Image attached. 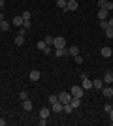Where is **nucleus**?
Masks as SVG:
<instances>
[{
    "label": "nucleus",
    "mask_w": 113,
    "mask_h": 126,
    "mask_svg": "<svg viewBox=\"0 0 113 126\" xmlns=\"http://www.w3.org/2000/svg\"><path fill=\"white\" fill-rule=\"evenodd\" d=\"M66 2H68V0H57V6H59L60 10H64V11H66Z\"/></svg>",
    "instance_id": "nucleus-21"
},
{
    "label": "nucleus",
    "mask_w": 113,
    "mask_h": 126,
    "mask_svg": "<svg viewBox=\"0 0 113 126\" xmlns=\"http://www.w3.org/2000/svg\"><path fill=\"white\" fill-rule=\"evenodd\" d=\"M70 104H72V107H74V109H77V107L81 105V98H72Z\"/></svg>",
    "instance_id": "nucleus-17"
},
{
    "label": "nucleus",
    "mask_w": 113,
    "mask_h": 126,
    "mask_svg": "<svg viewBox=\"0 0 113 126\" xmlns=\"http://www.w3.org/2000/svg\"><path fill=\"white\" fill-rule=\"evenodd\" d=\"M23 26H25V28L28 30V28H30V21H23Z\"/></svg>",
    "instance_id": "nucleus-34"
},
{
    "label": "nucleus",
    "mask_w": 113,
    "mask_h": 126,
    "mask_svg": "<svg viewBox=\"0 0 113 126\" xmlns=\"http://www.w3.org/2000/svg\"><path fill=\"white\" fill-rule=\"evenodd\" d=\"M100 53H102V57L104 58H109L113 55V51H111V47H108V45H104L102 49H100Z\"/></svg>",
    "instance_id": "nucleus-7"
},
{
    "label": "nucleus",
    "mask_w": 113,
    "mask_h": 126,
    "mask_svg": "<svg viewBox=\"0 0 113 126\" xmlns=\"http://www.w3.org/2000/svg\"><path fill=\"white\" fill-rule=\"evenodd\" d=\"M74 60L77 64H83V57H81V55H77V57H74Z\"/></svg>",
    "instance_id": "nucleus-30"
},
{
    "label": "nucleus",
    "mask_w": 113,
    "mask_h": 126,
    "mask_svg": "<svg viewBox=\"0 0 113 126\" xmlns=\"http://www.w3.org/2000/svg\"><path fill=\"white\" fill-rule=\"evenodd\" d=\"M108 23H109V26H113V17H108Z\"/></svg>",
    "instance_id": "nucleus-38"
},
{
    "label": "nucleus",
    "mask_w": 113,
    "mask_h": 126,
    "mask_svg": "<svg viewBox=\"0 0 113 126\" xmlns=\"http://www.w3.org/2000/svg\"><path fill=\"white\" fill-rule=\"evenodd\" d=\"M19 98H21V100H27V98H28V92H27V90H21Z\"/></svg>",
    "instance_id": "nucleus-29"
},
{
    "label": "nucleus",
    "mask_w": 113,
    "mask_h": 126,
    "mask_svg": "<svg viewBox=\"0 0 113 126\" xmlns=\"http://www.w3.org/2000/svg\"><path fill=\"white\" fill-rule=\"evenodd\" d=\"M11 23H13L15 26H19V28H21V26H23V17H21V15H15L13 19H11Z\"/></svg>",
    "instance_id": "nucleus-15"
},
{
    "label": "nucleus",
    "mask_w": 113,
    "mask_h": 126,
    "mask_svg": "<svg viewBox=\"0 0 113 126\" xmlns=\"http://www.w3.org/2000/svg\"><path fill=\"white\" fill-rule=\"evenodd\" d=\"M21 17H23V21H30V17H32V13H30V11H23V13H21Z\"/></svg>",
    "instance_id": "nucleus-20"
},
{
    "label": "nucleus",
    "mask_w": 113,
    "mask_h": 126,
    "mask_svg": "<svg viewBox=\"0 0 113 126\" xmlns=\"http://www.w3.org/2000/svg\"><path fill=\"white\" fill-rule=\"evenodd\" d=\"M19 34H21V36H25V34H27V28H25V26H21V28H19Z\"/></svg>",
    "instance_id": "nucleus-33"
},
{
    "label": "nucleus",
    "mask_w": 113,
    "mask_h": 126,
    "mask_svg": "<svg viewBox=\"0 0 113 126\" xmlns=\"http://www.w3.org/2000/svg\"><path fill=\"white\" fill-rule=\"evenodd\" d=\"M102 81L106 85H111V81H113V77H111V72H106V74L102 75Z\"/></svg>",
    "instance_id": "nucleus-13"
},
{
    "label": "nucleus",
    "mask_w": 113,
    "mask_h": 126,
    "mask_svg": "<svg viewBox=\"0 0 113 126\" xmlns=\"http://www.w3.org/2000/svg\"><path fill=\"white\" fill-rule=\"evenodd\" d=\"M36 47H38V49H40V51H43V49L47 47V43L43 42V40H40V42H38V43H36Z\"/></svg>",
    "instance_id": "nucleus-22"
},
{
    "label": "nucleus",
    "mask_w": 113,
    "mask_h": 126,
    "mask_svg": "<svg viewBox=\"0 0 113 126\" xmlns=\"http://www.w3.org/2000/svg\"><path fill=\"white\" fill-rule=\"evenodd\" d=\"M108 17H109V11H108V10H104V8H98V19H100V21H106Z\"/></svg>",
    "instance_id": "nucleus-6"
},
{
    "label": "nucleus",
    "mask_w": 113,
    "mask_h": 126,
    "mask_svg": "<svg viewBox=\"0 0 113 126\" xmlns=\"http://www.w3.org/2000/svg\"><path fill=\"white\" fill-rule=\"evenodd\" d=\"M51 51H53V49L49 47V45H47V47H45V49H43V53H45V55H49V53H51Z\"/></svg>",
    "instance_id": "nucleus-36"
},
{
    "label": "nucleus",
    "mask_w": 113,
    "mask_h": 126,
    "mask_svg": "<svg viewBox=\"0 0 113 126\" xmlns=\"http://www.w3.org/2000/svg\"><path fill=\"white\" fill-rule=\"evenodd\" d=\"M106 6V0H98V8H104Z\"/></svg>",
    "instance_id": "nucleus-35"
},
{
    "label": "nucleus",
    "mask_w": 113,
    "mask_h": 126,
    "mask_svg": "<svg viewBox=\"0 0 113 126\" xmlns=\"http://www.w3.org/2000/svg\"><path fill=\"white\" fill-rule=\"evenodd\" d=\"M23 43H25V36L17 34V36H15V45H23Z\"/></svg>",
    "instance_id": "nucleus-18"
},
{
    "label": "nucleus",
    "mask_w": 113,
    "mask_h": 126,
    "mask_svg": "<svg viewBox=\"0 0 113 126\" xmlns=\"http://www.w3.org/2000/svg\"><path fill=\"white\" fill-rule=\"evenodd\" d=\"M51 115V107H42L40 109V119H49Z\"/></svg>",
    "instance_id": "nucleus-8"
},
{
    "label": "nucleus",
    "mask_w": 113,
    "mask_h": 126,
    "mask_svg": "<svg viewBox=\"0 0 113 126\" xmlns=\"http://www.w3.org/2000/svg\"><path fill=\"white\" fill-rule=\"evenodd\" d=\"M108 115H109V121H111V124H113V109H111V111H109Z\"/></svg>",
    "instance_id": "nucleus-37"
},
{
    "label": "nucleus",
    "mask_w": 113,
    "mask_h": 126,
    "mask_svg": "<svg viewBox=\"0 0 113 126\" xmlns=\"http://www.w3.org/2000/svg\"><path fill=\"white\" fill-rule=\"evenodd\" d=\"M72 98H83V94H85V90H83V87L81 85H74L72 87Z\"/></svg>",
    "instance_id": "nucleus-2"
},
{
    "label": "nucleus",
    "mask_w": 113,
    "mask_h": 126,
    "mask_svg": "<svg viewBox=\"0 0 113 126\" xmlns=\"http://www.w3.org/2000/svg\"><path fill=\"white\" fill-rule=\"evenodd\" d=\"M102 94L106 96V98H111V96H113V87H111V85L104 87V89H102Z\"/></svg>",
    "instance_id": "nucleus-9"
},
{
    "label": "nucleus",
    "mask_w": 113,
    "mask_h": 126,
    "mask_svg": "<svg viewBox=\"0 0 113 126\" xmlns=\"http://www.w3.org/2000/svg\"><path fill=\"white\" fill-rule=\"evenodd\" d=\"M6 17H4V13H2V11H0V21H4Z\"/></svg>",
    "instance_id": "nucleus-40"
},
{
    "label": "nucleus",
    "mask_w": 113,
    "mask_h": 126,
    "mask_svg": "<svg viewBox=\"0 0 113 126\" xmlns=\"http://www.w3.org/2000/svg\"><path fill=\"white\" fill-rule=\"evenodd\" d=\"M28 77H30V81H38V79L42 77V74H40L38 70H32V72L28 74Z\"/></svg>",
    "instance_id": "nucleus-12"
},
{
    "label": "nucleus",
    "mask_w": 113,
    "mask_h": 126,
    "mask_svg": "<svg viewBox=\"0 0 113 126\" xmlns=\"http://www.w3.org/2000/svg\"><path fill=\"white\" fill-rule=\"evenodd\" d=\"M43 42L47 43V45H53V42H55V38H53V36H45V40H43Z\"/></svg>",
    "instance_id": "nucleus-24"
},
{
    "label": "nucleus",
    "mask_w": 113,
    "mask_h": 126,
    "mask_svg": "<svg viewBox=\"0 0 113 126\" xmlns=\"http://www.w3.org/2000/svg\"><path fill=\"white\" fill-rule=\"evenodd\" d=\"M77 8H79L77 0H68V2H66V11H75Z\"/></svg>",
    "instance_id": "nucleus-4"
},
{
    "label": "nucleus",
    "mask_w": 113,
    "mask_h": 126,
    "mask_svg": "<svg viewBox=\"0 0 113 126\" xmlns=\"http://www.w3.org/2000/svg\"><path fill=\"white\" fill-rule=\"evenodd\" d=\"M66 45H68V43H66V38L64 36H57V38H55V42H53V47L55 49H66Z\"/></svg>",
    "instance_id": "nucleus-1"
},
{
    "label": "nucleus",
    "mask_w": 113,
    "mask_h": 126,
    "mask_svg": "<svg viewBox=\"0 0 113 126\" xmlns=\"http://www.w3.org/2000/svg\"><path fill=\"white\" fill-rule=\"evenodd\" d=\"M62 109H64V104H60V102L51 104V113H62Z\"/></svg>",
    "instance_id": "nucleus-5"
},
{
    "label": "nucleus",
    "mask_w": 113,
    "mask_h": 126,
    "mask_svg": "<svg viewBox=\"0 0 113 126\" xmlns=\"http://www.w3.org/2000/svg\"><path fill=\"white\" fill-rule=\"evenodd\" d=\"M55 102H59V96H57V94H51V96H49V104H55Z\"/></svg>",
    "instance_id": "nucleus-27"
},
{
    "label": "nucleus",
    "mask_w": 113,
    "mask_h": 126,
    "mask_svg": "<svg viewBox=\"0 0 113 126\" xmlns=\"http://www.w3.org/2000/svg\"><path fill=\"white\" fill-rule=\"evenodd\" d=\"M64 113H72V111H74V107H72V104H64Z\"/></svg>",
    "instance_id": "nucleus-23"
},
{
    "label": "nucleus",
    "mask_w": 113,
    "mask_h": 126,
    "mask_svg": "<svg viewBox=\"0 0 113 126\" xmlns=\"http://www.w3.org/2000/svg\"><path fill=\"white\" fill-rule=\"evenodd\" d=\"M104 10L111 11V10H113V2H109V0H106V6H104Z\"/></svg>",
    "instance_id": "nucleus-25"
},
{
    "label": "nucleus",
    "mask_w": 113,
    "mask_h": 126,
    "mask_svg": "<svg viewBox=\"0 0 113 126\" xmlns=\"http://www.w3.org/2000/svg\"><path fill=\"white\" fill-rule=\"evenodd\" d=\"M104 109H106V113H109V111H111V109H113V105H109V104H106V105H104Z\"/></svg>",
    "instance_id": "nucleus-31"
},
{
    "label": "nucleus",
    "mask_w": 113,
    "mask_h": 126,
    "mask_svg": "<svg viewBox=\"0 0 113 126\" xmlns=\"http://www.w3.org/2000/svg\"><path fill=\"white\" fill-rule=\"evenodd\" d=\"M68 55H70V57H77V55H79V47H77V45H70V47H68Z\"/></svg>",
    "instance_id": "nucleus-11"
},
{
    "label": "nucleus",
    "mask_w": 113,
    "mask_h": 126,
    "mask_svg": "<svg viewBox=\"0 0 113 126\" xmlns=\"http://www.w3.org/2000/svg\"><path fill=\"white\" fill-rule=\"evenodd\" d=\"M0 30H2V32H8V30H10V23L6 21V19H4V21H0Z\"/></svg>",
    "instance_id": "nucleus-16"
},
{
    "label": "nucleus",
    "mask_w": 113,
    "mask_h": 126,
    "mask_svg": "<svg viewBox=\"0 0 113 126\" xmlns=\"http://www.w3.org/2000/svg\"><path fill=\"white\" fill-rule=\"evenodd\" d=\"M38 124H40V126H45V124H47V119H40V121H38Z\"/></svg>",
    "instance_id": "nucleus-32"
},
{
    "label": "nucleus",
    "mask_w": 113,
    "mask_h": 126,
    "mask_svg": "<svg viewBox=\"0 0 113 126\" xmlns=\"http://www.w3.org/2000/svg\"><path fill=\"white\" fill-rule=\"evenodd\" d=\"M106 36H108V38H113V26H108V28H106Z\"/></svg>",
    "instance_id": "nucleus-26"
},
{
    "label": "nucleus",
    "mask_w": 113,
    "mask_h": 126,
    "mask_svg": "<svg viewBox=\"0 0 113 126\" xmlns=\"http://www.w3.org/2000/svg\"><path fill=\"white\" fill-rule=\"evenodd\" d=\"M111 77H113V70H111ZM111 85H113V81H111Z\"/></svg>",
    "instance_id": "nucleus-42"
},
{
    "label": "nucleus",
    "mask_w": 113,
    "mask_h": 126,
    "mask_svg": "<svg viewBox=\"0 0 113 126\" xmlns=\"http://www.w3.org/2000/svg\"><path fill=\"white\" fill-rule=\"evenodd\" d=\"M108 26H109L108 19H106V21H100V28H102V30H106V28H108Z\"/></svg>",
    "instance_id": "nucleus-28"
},
{
    "label": "nucleus",
    "mask_w": 113,
    "mask_h": 126,
    "mask_svg": "<svg viewBox=\"0 0 113 126\" xmlns=\"http://www.w3.org/2000/svg\"><path fill=\"white\" fill-rule=\"evenodd\" d=\"M70 100H72V94H70V92H66V90L59 92V102H60V104H70Z\"/></svg>",
    "instance_id": "nucleus-3"
},
{
    "label": "nucleus",
    "mask_w": 113,
    "mask_h": 126,
    "mask_svg": "<svg viewBox=\"0 0 113 126\" xmlns=\"http://www.w3.org/2000/svg\"><path fill=\"white\" fill-rule=\"evenodd\" d=\"M0 126H6V121H4V119H0Z\"/></svg>",
    "instance_id": "nucleus-39"
},
{
    "label": "nucleus",
    "mask_w": 113,
    "mask_h": 126,
    "mask_svg": "<svg viewBox=\"0 0 113 126\" xmlns=\"http://www.w3.org/2000/svg\"><path fill=\"white\" fill-rule=\"evenodd\" d=\"M111 98H113V96H111Z\"/></svg>",
    "instance_id": "nucleus-43"
},
{
    "label": "nucleus",
    "mask_w": 113,
    "mask_h": 126,
    "mask_svg": "<svg viewBox=\"0 0 113 126\" xmlns=\"http://www.w3.org/2000/svg\"><path fill=\"white\" fill-rule=\"evenodd\" d=\"M4 4H6L4 0H0V8H4Z\"/></svg>",
    "instance_id": "nucleus-41"
},
{
    "label": "nucleus",
    "mask_w": 113,
    "mask_h": 126,
    "mask_svg": "<svg viewBox=\"0 0 113 126\" xmlns=\"http://www.w3.org/2000/svg\"><path fill=\"white\" fill-rule=\"evenodd\" d=\"M23 109L27 111V113H28V111H32V102L28 100V98H27V100H23Z\"/></svg>",
    "instance_id": "nucleus-14"
},
{
    "label": "nucleus",
    "mask_w": 113,
    "mask_h": 126,
    "mask_svg": "<svg viewBox=\"0 0 113 126\" xmlns=\"http://www.w3.org/2000/svg\"><path fill=\"white\" fill-rule=\"evenodd\" d=\"M92 89L102 90L104 89V81H102V79H92Z\"/></svg>",
    "instance_id": "nucleus-10"
},
{
    "label": "nucleus",
    "mask_w": 113,
    "mask_h": 126,
    "mask_svg": "<svg viewBox=\"0 0 113 126\" xmlns=\"http://www.w3.org/2000/svg\"><path fill=\"white\" fill-rule=\"evenodd\" d=\"M55 55L57 57H64V55H68V49H55Z\"/></svg>",
    "instance_id": "nucleus-19"
}]
</instances>
